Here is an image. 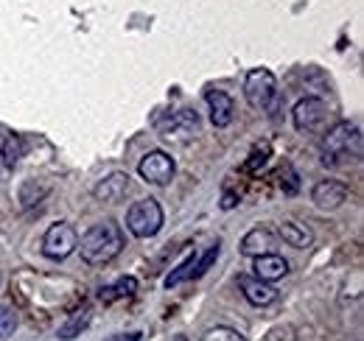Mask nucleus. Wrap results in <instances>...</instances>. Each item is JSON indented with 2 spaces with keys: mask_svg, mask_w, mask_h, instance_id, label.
<instances>
[{
  "mask_svg": "<svg viewBox=\"0 0 364 341\" xmlns=\"http://www.w3.org/2000/svg\"><path fill=\"white\" fill-rule=\"evenodd\" d=\"M280 241L286 247H294V249H309L314 244V232L309 224H300V221H283L280 229H277Z\"/></svg>",
  "mask_w": 364,
  "mask_h": 341,
  "instance_id": "obj_15",
  "label": "nucleus"
},
{
  "mask_svg": "<svg viewBox=\"0 0 364 341\" xmlns=\"http://www.w3.org/2000/svg\"><path fill=\"white\" fill-rule=\"evenodd\" d=\"M160 137L163 140H188V137H193L196 131H199V115L193 112V109H180V112H174L168 121H163L160 126Z\"/></svg>",
  "mask_w": 364,
  "mask_h": 341,
  "instance_id": "obj_8",
  "label": "nucleus"
},
{
  "mask_svg": "<svg viewBox=\"0 0 364 341\" xmlns=\"http://www.w3.org/2000/svg\"><path fill=\"white\" fill-rule=\"evenodd\" d=\"M286 179H280V185H283V190L286 193H297V188H300V182H297V173L291 170V166H286Z\"/></svg>",
  "mask_w": 364,
  "mask_h": 341,
  "instance_id": "obj_24",
  "label": "nucleus"
},
{
  "mask_svg": "<svg viewBox=\"0 0 364 341\" xmlns=\"http://www.w3.org/2000/svg\"><path fill=\"white\" fill-rule=\"evenodd\" d=\"M238 288H241L244 299L250 305H255V308H267V305H272L274 299H277V288H274L272 283H264L255 274L252 277L250 274H241L238 277Z\"/></svg>",
  "mask_w": 364,
  "mask_h": 341,
  "instance_id": "obj_12",
  "label": "nucleus"
},
{
  "mask_svg": "<svg viewBox=\"0 0 364 341\" xmlns=\"http://www.w3.org/2000/svg\"><path fill=\"white\" fill-rule=\"evenodd\" d=\"M267 160H269V143H264L261 148H255L252 151V160H247V170H258L267 166Z\"/></svg>",
  "mask_w": 364,
  "mask_h": 341,
  "instance_id": "obj_23",
  "label": "nucleus"
},
{
  "mask_svg": "<svg viewBox=\"0 0 364 341\" xmlns=\"http://www.w3.org/2000/svg\"><path fill=\"white\" fill-rule=\"evenodd\" d=\"M174 341H188V336H177Z\"/></svg>",
  "mask_w": 364,
  "mask_h": 341,
  "instance_id": "obj_27",
  "label": "nucleus"
},
{
  "mask_svg": "<svg viewBox=\"0 0 364 341\" xmlns=\"http://www.w3.org/2000/svg\"><path fill=\"white\" fill-rule=\"evenodd\" d=\"M277 95V79L269 67H252L244 79V98L252 109H267Z\"/></svg>",
  "mask_w": 364,
  "mask_h": 341,
  "instance_id": "obj_4",
  "label": "nucleus"
},
{
  "mask_svg": "<svg viewBox=\"0 0 364 341\" xmlns=\"http://www.w3.org/2000/svg\"><path fill=\"white\" fill-rule=\"evenodd\" d=\"M137 173H140V179H143L146 185L166 188V185L174 179V173H177V163H174V157L166 154V151H149V154L137 163Z\"/></svg>",
  "mask_w": 364,
  "mask_h": 341,
  "instance_id": "obj_6",
  "label": "nucleus"
},
{
  "mask_svg": "<svg viewBox=\"0 0 364 341\" xmlns=\"http://www.w3.org/2000/svg\"><path fill=\"white\" fill-rule=\"evenodd\" d=\"M362 157V129L350 121H339L322 137V163L325 166H342L345 160Z\"/></svg>",
  "mask_w": 364,
  "mask_h": 341,
  "instance_id": "obj_2",
  "label": "nucleus"
},
{
  "mask_svg": "<svg viewBox=\"0 0 364 341\" xmlns=\"http://www.w3.org/2000/svg\"><path fill=\"white\" fill-rule=\"evenodd\" d=\"M104 341H140V333H115Z\"/></svg>",
  "mask_w": 364,
  "mask_h": 341,
  "instance_id": "obj_25",
  "label": "nucleus"
},
{
  "mask_svg": "<svg viewBox=\"0 0 364 341\" xmlns=\"http://www.w3.org/2000/svg\"><path fill=\"white\" fill-rule=\"evenodd\" d=\"M163 221H166V215H163V207H160V202L157 199H140L135 202L129 210H127V229L135 235V238H154L160 229H163Z\"/></svg>",
  "mask_w": 364,
  "mask_h": 341,
  "instance_id": "obj_3",
  "label": "nucleus"
},
{
  "mask_svg": "<svg viewBox=\"0 0 364 341\" xmlns=\"http://www.w3.org/2000/svg\"><path fill=\"white\" fill-rule=\"evenodd\" d=\"M0 283H3V274H0Z\"/></svg>",
  "mask_w": 364,
  "mask_h": 341,
  "instance_id": "obj_28",
  "label": "nucleus"
},
{
  "mask_svg": "<svg viewBox=\"0 0 364 341\" xmlns=\"http://www.w3.org/2000/svg\"><path fill=\"white\" fill-rule=\"evenodd\" d=\"M137 294V277H118L112 286H107V288H101V302H115V299H129Z\"/></svg>",
  "mask_w": 364,
  "mask_h": 341,
  "instance_id": "obj_17",
  "label": "nucleus"
},
{
  "mask_svg": "<svg viewBox=\"0 0 364 341\" xmlns=\"http://www.w3.org/2000/svg\"><path fill=\"white\" fill-rule=\"evenodd\" d=\"M252 269H255V277L264 280V283H277L289 274V260L283 255H274V252H267V255L252 257Z\"/></svg>",
  "mask_w": 364,
  "mask_h": 341,
  "instance_id": "obj_13",
  "label": "nucleus"
},
{
  "mask_svg": "<svg viewBox=\"0 0 364 341\" xmlns=\"http://www.w3.org/2000/svg\"><path fill=\"white\" fill-rule=\"evenodd\" d=\"M325 115H328V107H325L322 98H303V101H297V107L291 112V121H294L297 131L311 134V131H319L325 126Z\"/></svg>",
  "mask_w": 364,
  "mask_h": 341,
  "instance_id": "obj_7",
  "label": "nucleus"
},
{
  "mask_svg": "<svg viewBox=\"0 0 364 341\" xmlns=\"http://www.w3.org/2000/svg\"><path fill=\"white\" fill-rule=\"evenodd\" d=\"M129 190H132V179H129V173H124V170H112L109 176H104V179L92 188V196H95L98 202L118 205V202L127 199Z\"/></svg>",
  "mask_w": 364,
  "mask_h": 341,
  "instance_id": "obj_9",
  "label": "nucleus"
},
{
  "mask_svg": "<svg viewBox=\"0 0 364 341\" xmlns=\"http://www.w3.org/2000/svg\"><path fill=\"white\" fill-rule=\"evenodd\" d=\"M79 247V235L68 221H56L50 224L43 235V255L50 260H65L76 252Z\"/></svg>",
  "mask_w": 364,
  "mask_h": 341,
  "instance_id": "obj_5",
  "label": "nucleus"
},
{
  "mask_svg": "<svg viewBox=\"0 0 364 341\" xmlns=\"http://www.w3.org/2000/svg\"><path fill=\"white\" fill-rule=\"evenodd\" d=\"M124 244H127V238H124L121 224L112 218H104L82 235V244L76 249L82 252V260L87 266H107L124 252Z\"/></svg>",
  "mask_w": 364,
  "mask_h": 341,
  "instance_id": "obj_1",
  "label": "nucleus"
},
{
  "mask_svg": "<svg viewBox=\"0 0 364 341\" xmlns=\"http://www.w3.org/2000/svg\"><path fill=\"white\" fill-rule=\"evenodd\" d=\"M0 157H3V166L6 168H14L20 163V157H23V137L9 134L3 140V146H0Z\"/></svg>",
  "mask_w": 364,
  "mask_h": 341,
  "instance_id": "obj_18",
  "label": "nucleus"
},
{
  "mask_svg": "<svg viewBox=\"0 0 364 341\" xmlns=\"http://www.w3.org/2000/svg\"><path fill=\"white\" fill-rule=\"evenodd\" d=\"M193 263H196V252L193 255H188L185 260H182L180 266L166 277V288H177L180 283H185V280H191V274H193Z\"/></svg>",
  "mask_w": 364,
  "mask_h": 341,
  "instance_id": "obj_19",
  "label": "nucleus"
},
{
  "mask_svg": "<svg viewBox=\"0 0 364 341\" xmlns=\"http://www.w3.org/2000/svg\"><path fill=\"white\" fill-rule=\"evenodd\" d=\"M205 101H208V109H210V124L216 129H228L235 118V101L225 90H216V87H210L205 92Z\"/></svg>",
  "mask_w": 364,
  "mask_h": 341,
  "instance_id": "obj_10",
  "label": "nucleus"
},
{
  "mask_svg": "<svg viewBox=\"0 0 364 341\" xmlns=\"http://www.w3.org/2000/svg\"><path fill=\"white\" fill-rule=\"evenodd\" d=\"M202 341H247L235 328H228V325H216V328H210Z\"/></svg>",
  "mask_w": 364,
  "mask_h": 341,
  "instance_id": "obj_20",
  "label": "nucleus"
},
{
  "mask_svg": "<svg viewBox=\"0 0 364 341\" xmlns=\"http://www.w3.org/2000/svg\"><path fill=\"white\" fill-rule=\"evenodd\" d=\"M17 330V313L9 305H0V339H9Z\"/></svg>",
  "mask_w": 364,
  "mask_h": 341,
  "instance_id": "obj_22",
  "label": "nucleus"
},
{
  "mask_svg": "<svg viewBox=\"0 0 364 341\" xmlns=\"http://www.w3.org/2000/svg\"><path fill=\"white\" fill-rule=\"evenodd\" d=\"M232 205H235V196H232V193H228V196H225V202H222V207H225V210H230Z\"/></svg>",
  "mask_w": 364,
  "mask_h": 341,
  "instance_id": "obj_26",
  "label": "nucleus"
},
{
  "mask_svg": "<svg viewBox=\"0 0 364 341\" xmlns=\"http://www.w3.org/2000/svg\"><path fill=\"white\" fill-rule=\"evenodd\" d=\"M311 202L317 205L319 210H336V207H342L348 202V188L342 182H336V179H322L311 190Z\"/></svg>",
  "mask_w": 364,
  "mask_h": 341,
  "instance_id": "obj_11",
  "label": "nucleus"
},
{
  "mask_svg": "<svg viewBox=\"0 0 364 341\" xmlns=\"http://www.w3.org/2000/svg\"><path fill=\"white\" fill-rule=\"evenodd\" d=\"M272 247H274L272 229H267V227H252V229L241 238L238 252H241L244 257H258V255L272 252Z\"/></svg>",
  "mask_w": 364,
  "mask_h": 341,
  "instance_id": "obj_14",
  "label": "nucleus"
},
{
  "mask_svg": "<svg viewBox=\"0 0 364 341\" xmlns=\"http://www.w3.org/2000/svg\"><path fill=\"white\" fill-rule=\"evenodd\" d=\"M219 252H222V247H219V241H216V244H213V247H210V249H208L205 255H202L199 260H196V263H193V274H191V277L196 280V277L208 274V269H210V266L216 263V257H219Z\"/></svg>",
  "mask_w": 364,
  "mask_h": 341,
  "instance_id": "obj_21",
  "label": "nucleus"
},
{
  "mask_svg": "<svg viewBox=\"0 0 364 341\" xmlns=\"http://www.w3.org/2000/svg\"><path fill=\"white\" fill-rule=\"evenodd\" d=\"M92 322V310L85 305V308H79V310H73L70 316H68V322L65 325H59V330H56V336L59 339H76V336H82L87 328H90Z\"/></svg>",
  "mask_w": 364,
  "mask_h": 341,
  "instance_id": "obj_16",
  "label": "nucleus"
}]
</instances>
